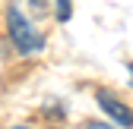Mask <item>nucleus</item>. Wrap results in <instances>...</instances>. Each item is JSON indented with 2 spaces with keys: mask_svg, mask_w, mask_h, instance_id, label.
Instances as JSON below:
<instances>
[{
  "mask_svg": "<svg viewBox=\"0 0 133 129\" xmlns=\"http://www.w3.org/2000/svg\"><path fill=\"white\" fill-rule=\"evenodd\" d=\"M6 25H10V41L16 44V51L19 54H32V51H41V38H38V31L29 25V19L16 10L10 6L6 13Z\"/></svg>",
  "mask_w": 133,
  "mask_h": 129,
  "instance_id": "1",
  "label": "nucleus"
},
{
  "mask_svg": "<svg viewBox=\"0 0 133 129\" xmlns=\"http://www.w3.org/2000/svg\"><path fill=\"white\" fill-rule=\"evenodd\" d=\"M95 101H98V107H102L105 114H108L114 123H117V126H124V129L133 126V110H130L124 101H117L108 88H98V91H95Z\"/></svg>",
  "mask_w": 133,
  "mask_h": 129,
  "instance_id": "2",
  "label": "nucleus"
},
{
  "mask_svg": "<svg viewBox=\"0 0 133 129\" xmlns=\"http://www.w3.org/2000/svg\"><path fill=\"white\" fill-rule=\"evenodd\" d=\"M54 3H57V19L66 22L70 19V0H54Z\"/></svg>",
  "mask_w": 133,
  "mask_h": 129,
  "instance_id": "3",
  "label": "nucleus"
},
{
  "mask_svg": "<svg viewBox=\"0 0 133 129\" xmlns=\"http://www.w3.org/2000/svg\"><path fill=\"white\" fill-rule=\"evenodd\" d=\"M82 129H114L111 123H98V120H89L86 126H82Z\"/></svg>",
  "mask_w": 133,
  "mask_h": 129,
  "instance_id": "4",
  "label": "nucleus"
},
{
  "mask_svg": "<svg viewBox=\"0 0 133 129\" xmlns=\"http://www.w3.org/2000/svg\"><path fill=\"white\" fill-rule=\"evenodd\" d=\"M13 129H32V126H13Z\"/></svg>",
  "mask_w": 133,
  "mask_h": 129,
  "instance_id": "5",
  "label": "nucleus"
},
{
  "mask_svg": "<svg viewBox=\"0 0 133 129\" xmlns=\"http://www.w3.org/2000/svg\"><path fill=\"white\" fill-rule=\"evenodd\" d=\"M130 79H133V63H130Z\"/></svg>",
  "mask_w": 133,
  "mask_h": 129,
  "instance_id": "6",
  "label": "nucleus"
}]
</instances>
